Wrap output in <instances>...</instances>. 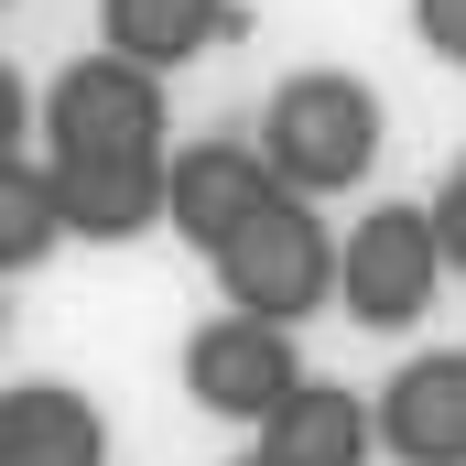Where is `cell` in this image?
<instances>
[{
  "label": "cell",
  "instance_id": "8fae6325",
  "mask_svg": "<svg viewBox=\"0 0 466 466\" xmlns=\"http://www.w3.org/2000/svg\"><path fill=\"white\" fill-rule=\"evenodd\" d=\"M260 456L271 466H369L380 456V401H358L337 380H304V390L260 423Z\"/></svg>",
  "mask_w": 466,
  "mask_h": 466
},
{
  "label": "cell",
  "instance_id": "ba28073f",
  "mask_svg": "<svg viewBox=\"0 0 466 466\" xmlns=\"http://www.w3.org/2000/svg\"><path fill=\"white\" fill-rule=\"evenodd\" d=\"M0 466H109V412L66 380L0 390Z\"/></svg>",
  "mask_w": 466,
  "mask_h": 466
},
{
  "label": "cell",
  "instance_id": "9a60e30c",
  "mask_svg": "<svg viewBox=\"0 0 466 466\" xmlns=\"http://www.w3.org/2000/svg\"><path fill=\"white\" fill-rule=\"evenodd\" d=\"M238 466H271V456H260V445H249V456H238Z\"/></svg>",
  "mask_w": 466,
  "mask_h": 466
},
{
  "label": "cell",
  "instance_id": "52a82bcc",
  "mask_svg": "<svg viewBox=\"0 0 466 466\" xmlns=\"http://www.w3.org/2000/svg\"><path fill=\"white\" fill-rule=\"evenodd\" d=\"M380 456L401 466H466V348L401 358L380 390Z\"/></svg>",
  "mask_w": 466,
  "mask_h": 466
},
{
  "label": "cell",
  "instance_id": "9c48e42d",
  "mask_svg": "<svg viewBox=\"0 0 466 466\" xmlns=\"http://www.w3.org/2000/svg\"><path fill=\"white\" fill-rule=\"evenodd\" d=\"M55 207H66V238L119 249L174 207V152L163 163H55Z\"/></svg>",
  "mask_w": 466,
  "mask_h": 466
},
{
  "label": "cell",
  "instance_id": "277c9868",
  "mask_svg": "<svg viewBox=\"0 0 466 466\" xmlns=\"http://www.w3.org/2000/svg\"><path fill=\"white\" fill-rule=\"evenodd\" d=\"M445 271H456V260H445L434 207H369L348 228V282H337V304H348V326H369V337H401V326L434 315Z\"/></svg>",
  "mask_w": 466,
  "mask_h": 466
},
{
  "label": "cell",
  "instance_id": "5bb4252c",
  "mask_svg": "<svg viewBox=\"0 0 466 466\" xmlns=\"http://www.w3.org/2000/svg\"><path fill=\"white\" fill-rule=\"evenodd\" d=\"M434 228H445V260L466 271V163L445 174V185H434Z\"/></svg>",
  "mask_w": 466,
  "mask_h": 466
},
{
  "label": "cell",
  "instance_id": "7a4b0ae2",
  "mask_svg": "<svg viewBox=\"0 0 466 466\" xmlns=\"http://www.w3.org/2000/svg\"><path fill=\"white\" fill-rule=\"evenodd\" d=\"M348 282V238L326 228V207L315 196H282L271 218H249V228L218 249V293H228L238 315H271V326H304V315H326V293Z\"/></svg>",
  "mask_w": 466,
  "mask_h": 466
},
{
  "label": "cell",
  "instance_id": "7c38bea8",
  "mask_svg": "<svg viewBox=\"0 0 466 466\" xmlns=\"http://www.w3.org/2000/svg\"><path fill=\"white\" fill-rule=\"evenodd\" d=\"M66 238V207H55V163H0V271H33L44 249Z\"/></svg>",
  "mask_w": 466,
  "mask_h": 466
},
{
  "label": "cell",
  "instance_id": "6da1fadb",
  "mask_svg": "<svg viewBox=\"0 0 466 466\" xmlns=\"http://www.w3.org/2000/svg\"><path fill=\"white\" fill-rule=\"evenodd\" d=\"M380 141H390L380 87L348 76V66H304V76H282L271 109H260V152L282 163L293 196H348V185H369V174H380Z\"/></svg>",
  "mask_w": 466,
  "mask_h": 466
},
{
  "label": "cell",
  "instance_id": "30bf717a",
  "mask_svg": "<svg viewBox=\"0 0 466 466\" xmlns=\"http://www.w3.org/2000/svg\"><path fill=\"white\" fill-rule=\"evenodd\" d=\"M228 33H249V11H238V0H98V44L130 55V66H152V76H174V66L218 55Z\"/></svg>",
  "mask_w": 466,
  "mask_h": 466
},
{
  "label": "cell",
  "instance_id": "5b68a950",
  "mask_svg": "<svg viewBox=\"0 0 466 466\" xmlns=\"http://www.w3.org/2000/svg\"><path fill=\"white\" fill-rule=\"evenodd\" d=\"M304 390V348H293V326H271V315H207L196 337H185V401L196 412H218V423H271L282 401Z\"/></svg>",
  "mask_w": 466,
  "mask_h": 466
},
{
  "label": "cell",
  "instance_id": "4fadbf2b",
  "mask_svg": "<svg viewBox=\"0 0 466 466\" xmlns=\"http://www.w3.org/2000/svg\"><path fill=\"white\" fill-rule=\"evenodd\" d=\"M412 33H423L445 66H466V0H412Z\"/></svg>",
  "mask_w": 466,
  "mask_h": 466
},
{
  "label": "cell",
  "instance_id": "3957f363",
  "mask_svg": "<svg viewBox=\"0 0 466 466\" xmlns=\"http://www.w3.org/2000/svg\"><path fill=\"white\" fill-rule=\"evenodd\" d=\"M44 163H163V76L130 55H76L44 87Z\"/></svg>",
  "mask_w": 466,
  "mask_h": 466
},
{
  "label": "cell",
  "instance_id": "8992f818",
  "mask_svg": "<svg viewBox=\"0 0 466 466\" xmlns=\"http://www.w3.org/2000/svg\"><path fill=\"white\" fill-rule=\"evenodd\" d=\"M293 185H282V163L260 152V141H185L174 152V207H163V228L185 238V249H228L249 218H271Z\"/></svg>",
  "mask_w": 466,
  "mask_h": 466
}]
</instances>
